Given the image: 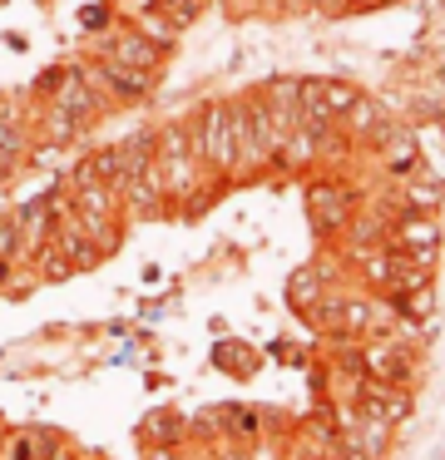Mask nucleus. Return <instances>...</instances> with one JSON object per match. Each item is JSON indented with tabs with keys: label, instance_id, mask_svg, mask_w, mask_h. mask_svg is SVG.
Masks as SVG:
<instances>
[{
	"label": "nucleus",
	"instance_id": "obj_1",
	"mask_svg": "<svg viewBox=\"0 0 445 460\" xmlns=\"http://www.w3.org/2000/svg\"><path fill=\"white\" fill-rule=\"evenodd\" d=\"M154 179L168 199V213L188 218V213L208 208L218 193V173L198 159L193 139H188L183 119H168L154 129Z\"/></svg>",
	"mask_w": 445,
	"mask_h": 460
},
{
	"label": "nucleus",
	"instance_id": "obj_2",
	"mask_svg": "<svg viewBox=\"0 0 445 460\" xmlns=\"http://www.w3.org/2000/svg\"><path fill=\"white\" fill-rule=\"evenodd\" d=\"M183 129L193 139L198 159L218 173V179H237V173H257L253 144H247V119L237 100H208L203 110L183 114Z\"/></svg>",
	"mask_w": 445,
	"mask_h": 460
},
{
	"label": "nucleus",
	"instance_id": "obj_3",
	"mask_svg": "<svg viewBox=\"0 0 445 460\" xmlns=\"http://www.w3.org/2000/svg\"><path fill=\"white\" fill-rule=\"evenodd\" d=\"M89 55L114 60V65H129V70H144V75H158L164 70L168 45H158L154 35H144L138 25H114V31H104L94 45H89Z\"/></svg>",
	"mask_w": 445,
	"mask_h": 460
},
{
	"label": "nucleus",
	"instance_id": "obj_4",
	"mask_svg": "<svg viewBox=\"0 0 445 460\" xmlns=\"http://www.w3.org/2000/svg\"><path fill=\"white\" fill-rule=\"evenodd\" d=\"M361 371L371 381H381V386H411V371H415V351L411 341L401 337H366L361 347Z\"/></svg>",
	"mask_w": 445,
	"mask_h": 460
},
{
	"label": "nucleus",
	"instance_id": "obj_5",
	"mask_svg": "<svg viewBox=\"0 0 445 460\" xmlns=\"http://www.w3.org/2000/svg\"><path fill=\"white\" fill-rule=\"evenodd\" d=\"M119 208H124V223H154V218H168V199L158 189L154 169L144 179H129L119 183Z\"/></svg>",
	"mask_w": 445,
	"mask_h": 460
},
{
	"label": "nucleus",
	"instance_id": "obj_6",
	"mask_svg": "<svg viewBox=\"0 0 445 460\" xmlns=\"http://www.w3.org/2000/svg\"><path fill=\"white\" fill-rule=\"evenodd\" d=\"M307 208H312V218H316V228H326V233H336V228H346V223L356 218V193L346 189V183H312V193H307Z\"/></svg>",
	"mask_w": 445,
	"mask_h": 460
},
{
	"label": "nucleus",
	"instance_id": "obj_7",
	"mask_svg": "<svg viewBox=\"0 0 445 460\" xmlns=\"http://www.w3.org/2000/svg\"><path fill=\"white\" fill-rule=\"evenodd\" d=\"M59 446V436L49 426H10L0 460H49V450Z\"/></svg>",
	"mask_w": 445,
	"mask_h": 460
},
{
	"label": "nucleus",
	"instance_id": "obj_8",
	"mask_svg": "<svg viewBox=\"0 0 445 460\" xmlns=\"http://www.w3.org/2000/svg\"><path fill=\"white\" fill-rule=\"evenodd\" d=\"M69 208L85 223H124V208H119V189L109 183H94V189H75L69 193Z\"/></svg>",
	"mask_w": 445,
	"mask_h": 460
},
{
	"label": "nucleus",
	"instance_id": "obj_9",
	"mask_svg": "<svg viewBox=\"0 0 445 460\" xmlns=\"http://www.w3.org/2000/svg\"><path fill=\"white\" fill-rule=\"evenodd\" d=\"M114 159H119V183L144 179V173L154 169V129L124 134V139L114 144ZM119 183H114V189H119Z\"/></svg>",
	"mask_w": 445,
	"mask_h": 460
},
{
	"label": "nucleus",
	"instance_id": "obj_10",
	"mask_svg": "<svg viewBox=\"0 0 445 460\" xmlns=\"http://www.w3.org/2000/svg\"><path fill=\"white\" fill-rule=\"evenodd\" d=\"M144 440H148V446L158 440L164 450H178V446L188 440V420L168 416V411H164V416H148V426H144Z\"/></svg>",
	"mask_w": 445,
	"mask_h": 460
},
{
	"label": "nucleus",
	"instance_id": "obj_11",
	"mask_svg": "<svg viewBox=\"0 0 445 460\" xmlns=\"http://www.w3.org/2000/svg\"><path fill=\"white\" fill-rule=\"evenodd\" d=\"M381 164L391 173H405L415 164V144L405 139V134H381Z\"/></svg>",
	"mask_w": 445,
	"mask_h": 460
},
{
	"label": "nucleus",
	"instance_id": "obj_12",
	"mask_svg": "<svg viewBox=\"0 0 445 460\" xmlns=\"http://www.w3.org/2000/svg\"><path fill=\"white\" fill-rule=\"evenodd\" d=\"M15 252H20V238H15V213L10 208H0V262H15Z\"/></svg>",
	"mask_w": 445,
	"mask_h": 460
},
{
	"label": "nucleus",
	"instance_id": "obj_13",
	"mask_svg": "<svg viewBox=\"0 0 445 460\" xmlns=\"http://www.w3.org/2000/svg\"><path fill=\"white\" fill-rule=\"evenodd\" d=\"M79 21H85V35H104V31H114V25H109V5H85V15H79Z\"/></svg>",
	"mask_w": 445,
	"mask_h": 460
},
{
	"label": "nucleus",
	"instance_id": "obj_14",
	"mask_svg": "<svg viewBox=\"0 0 445 460\" xmlns=\"http://www.w3.org/2000/svg\"><path fill=\"white\" fill-rule=\"evenodd\" d=\"M302 11H332V5H342V0H297Z\"/></svg>",
	"mask_w": 445,
	"mask_h": 460
},
{
	"label": "nucleus",
	"instance_id": "obj_15",
	"mask_svg": "<svg viewBox=\"0 0 445 460\" xmlns=\"http://www.w3.org/2000/svg\"><path fill=\"white\" fill-rule=\"evenodd\" d=\"M49 460H85V456H75V450H69V446H65V440H59V446H55V450H49Z\"/></svg>",
	"mask_w": 445,
	"mask_h": 460
},
{
	"label": "nucleus",
	"instance_id": "obj_16",
	"mask_svg": "<svg viewBox=\"0 0 445 460\" xmlns=\"http://www.w3.org/2000/svg\"><path fill=\"white\" fill-rule=\"evenodd\" d=\"M5 430H10V426H5V420H0V446H5Z\"/></svg>",
	"mask_w": 445,
	"mask_h": 460
},
{
	"label": "nucleus",
	"instance_id": "obj_17",
	"mask_svg": "<svg viewBox=\"0 0 445 460\" xmlns=\"http://www.w3.org/2000/svg\"><path fill=\"white\" fill-rule=\"evenodd\" d=\"M0 282H5V262H0Z\"/></svg>",
	"mask_w": 445,
	"mask_h": 460
},
{
	"label": "nucleus",
	"instance_id": "obj_18",
	"mask_svg": "<svg viewBox=\"0 0 445 460\" xmlns=\"http://www.w3.org/2000/svg\"><path fill=\"white\" fill-rule=\"evenodd\" d=\"M0 183H5V173H0Z\"/></svg>",
	"mask_w": 445,
	"mask_h": 460
}]
</instances>
